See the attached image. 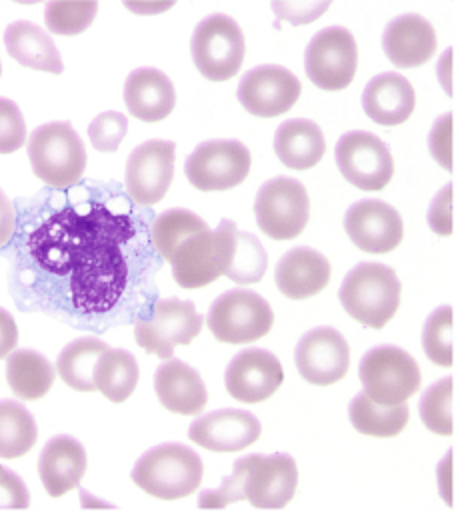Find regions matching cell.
Instances as JSON below:
<instances>
[{
	"label": "cell",
	"instance_id": "cell-1",
	"mask_svg": "<svg viewBox=\"0 0 456 512\" xmlns=\"http://www.w3.org/2000/svg\"><path fill=\"white\" fill-rule=\"evenodd\" d=\"M132 234L130 218L106 206L62 208L30 234L28 248L44 270L68 276L72 304L94 314L110 310L126 288L122 244Z\"/></svg>",
	"mask_w": 456,
	"mask_h": 512
},
{
	"label": "cell",
	"instance_id": "cell-2",
	"mask_svg": "<svg viewBox=\"0 0 456 512\" xmlns=\"http://www.w3.org/2000/svg\"><path fill=\"white\" fill-rule=\"evenodd\" d=\"M204 476L202 458L178 442L146 450L132 466V482L160 500H180L196 492Z\"/></svg>",
	"mask_w": 456,
	"mask_h": 512
},
{
	"label": "cell",
	"instance_id": "cell-3",
	"mask_svg": "<svg viewBox=\"0 0 456 512\" xmlns=\"http://www.w3.org/2000/svg\"><path fill=\"white\" fill-rule=\"evenodd\" d=\"M400 292L402 284L390 266L364 262L344 278L338 300L356 322L380 330L396 314Z\"/></svg>",
	"mask_w": 456,
	"mask_h": 512
},
{
	"label": "cell",
	"instance_id": "cell-4",
	"mask_svg": "<svg viewBox=\"0 0 456 512\" xmlns=\"http://www.w3.org/2000/svg\"><path fill=\"white\" fill-rule=\"evenodd\" d=\"M28 160L36 178L52 188L76 184L86 170V148L70 122H48L32 130Z\"/></svg>",
	"mask_w": 456,
	"mask_h": 512
},
{
	"label": "cell",
	"instance_id": "cell-5",
	"mask_svg": "<svg viewBox=\"0 0 456 512\" xmlns=\"http://www.w3.org/2000/svg\"><path fill=\"white\" fill-rule=\"evenodd\" d=\"M236 234V224L222 220L214 230L190 238L172 260L176 284L194 290L226 274L236 252Z\"/></svg>",
	"mask_w": 456,
	"mask_h": 512
},
{
	"label": "cell",
	"instance_id": "cell-6",
	"mask_svg": "<svg viewBox=\"0 0 456 512\" xmlns=\"http://www.w3.org/2000/svg\"><path fill=\"white\" fill-rule=\"evenodd\" d=\"M364 394L384 406L406 402L418 392L422 374L416 358L398 346H376L364 354L358 366Z\"/></svg>",
	"mask_w": 456,
	"mask_h": 512
},
{
	"label": "cell",
	"instance_id": "cell-7",
	"mask_svg": "<svg viewBox=\"0 0 456 512\" xmlns=\"http://www.w3.org/2000/svg\"><path fill=\"white\" fill-rule=\"evenodd\" d=\"M244 52L242 28L226 14H210L194 28L190 40L192 62L210 82H224L236 76L244 62Z\"/></svg>",
	"mask_w": 456,
	"mask_h": 512
},
{
	"label": "cell",
	"instance_id": "cell-8",
	"mask_svg": "<svg viewBox=\"0 0 456 512\" xmlns=\"http://www.w3.org/2000/svg\"><path fill=\"white\" fill-rule=\"evenodd\" d=\"M274 324L270 304L252 290H226L206 316L212 336L226 344H248L264 338Z\"/></svg>",
	"mask_w": 456,
	"mask_h": 512
},
{
	"label": "cell",
	"instance_id": "cell-9",
	"mask_svg": "<svg viewBox=\"0 0 456 512\" xmlns=\"http://www.w3.org/2000/svg\"><path fill=\"white\" fill-rule=\"evenodd\" d=\"M232 468L242 478V494L254 508H284L298 488L296 460L286 452L248 454Z\"/></svg>",
	"mask_w": 456,
	"mask_h": 512
},
{
	"label": "cell",
	"instance_id": "cell-10",
	"mask_svg": "<svg viewBox=\"0 0 456 512\" xmlns=\"http://www.w3.org/2000/svg\"><path fill=\"white\" fill-rule=\"evenodd\" d=\"M258 228L272 240H292L310 218V198L300 180L276 176L264 182L254 200Z\"/></svg>",
	"mask_w": 456,
	"mask_h": 512
},
{
	"label": "cell",
	"instance_id": "cell-11",
	"mask_svg": "<svg viewBox=\"0 0 456 512\" xmlns=\"http://www.w3.org/2000/svg\"><path fill=\"white\" fill-rule=\"evenodd\" d=\"M358 68V46L352 32L344 26L322 28L306 46L304 70L320 90L346 88Z\"/></svg>",
	"mask_w": 456,
	"mask_h": 512
},
{
	"label": "cell",
	"instance_id": "cell-12",
	"mask_svg": "<svg viewBox=\"0 0 456 512\" xmlns=\"http://www.w3.org/2000/svg\"><path fill=\"white\" fill-rule=\"evenodd\" d=\"M204 316L186 300H158L152 318L140 320L134 326V338L140 348L162 360H170L176 346L190 344L202 330Z\"/></svg>",
	"mask_w": 456,
	"mask_h": 512
},
{
	"label": "cell",
	"instance_id": "cell-13",
	"mask_svg": "<svg viewBox=\"0 0 456 512\" xmlns=\"http://www.w3.org/2000/svg\"><path fill=\"white\" fill-rule=\"evenodd\" d=\"M252 154L238 140H208L194 148L184 162L188 182L202 192L230 190L250 172Z\"/></svg>",
	"mask_w": 456,
	"mask_h": 512
},
{
	"label": "cell",
	"instance_id": "cell-14",
	"mask_svg": "<svg viewBox=\"0 0 456 512\" xmlns=\"http://www.w3.org/2000/svg\"><path fill=\"white\" fill-rule=\"evenodd\" d=\"M334 156L340 174L360 190H382L394 176V158L388 146L366 130L340 136Z\"/></svg>",
	"mask_w": 456,
	"mask_h": 512
},
{
	"label": "cell",
	"instance_id": "cell-15",
	"mask_svg": "<svg viewBox=\"0 0 456 512\" xmlns=\"http://www.w3.org/2000/svg\"><path fill=\"white\" fill-rule=\"evenodd\" d=\"M176 144L170 140H146L136 146L124 170L128 196L140 206H152L164 198L174 178Z\"/></svg>",
	"mask_w": 456,
	"mask_h": 512
},
{
	"label": "cell",
	"instance_id": "cell-16",
	"mask_svg": "<svg viewBox=\"0 0 456 512\" xmlns=\"http://www.w3.org/2000/svg\"><path fill=\"white\" fill-rule=\"evenodd\" d=\"M300 92V80L288 68L262 64L240 78L236 98L252 116L274 118L288 112L298 102Z\"/></svg>",
	"mask_w": 456,
	"mask_h": 512
},
{
	"label": "cell",
	"instance_id": "cell-17",
	"mask_svg": "<svg viewBox=\"0 0 456 512\" xmlns=\"http://www.w3.org/2000/svg\"><path fill=\"white\" fill-rule=\"evenodd\" d=\"M298 374L314 386H330L342 380L350 366L348 340L332 326L306 332L294 348Z\"/></svg>",
	"mask_w": 456,
	"mask_h": 512
},
{
	"label": "cell",
	"instance_id": "cell-18",
	"mask_svg": "<svg viewBox=\"0 0 456 512\" xmlns=\"http://www.w3.org/2000/svg\"><path fill=\"white\" fill-rule=\"evenodd\" d=\"M344 230L352 244L370 254L392 252L404 236L400 212L382 200H360L344 216Z\"/></svg>",
	"mask_w": 456,
	"mask_h": 512
},
{
	"label": "cell",
	"instance_id": "cell-19",
	"mask_svg": "<svg viewBox=\"0 0 456 512\" xmlns=\"http://www.w3.org/2000/svg\"><path fill=\"white\" fill-rule=\"evenodd\" d=\"M284 380L280 360L264 348H248L238 352L224 372L228 394L244 404H258L270 398Z\"/></svg>",
	"mask_w": 456,
	"mask_h": 512
},
{
	"label": "cell",
	"instance_id": "cell-20",
	"mask_svg": "<svg viewBox=\"0 0 456 512\" xmlns=\"http://www.w3.org/2000/svg\"><path fill=\"white\" fill-rule=\"evenodd\" d=\"M262 434L260 420L248 410L222 408L196 418L188 438L212 452H238L254 444Z\"/></svg>",
	"mask_w": 456,
	"mask_h": 512
},
{
	"label": "cell",
	"instance_id": "cell-21",
	"mask_svg": "<svg viewBox=\"0 0 456 512\" xmlns=\"http://www.w3.org/2000/svg\"><path fill=\"white\" fill-rule=\"evenodd\" d=\"M436 30L420 14H402L390 20L382 34V50L398 68L426 64L436 52Z\"/></svg>",
	"mask_w": 456,
	"mask_h": 512
},
{
	"label": "cell",
	"instance_id": "cell-22",
	"mask_svg": "<svg viewBox=\"0 0 456 512\" xmlns=\"http://www.w3.org/2000/svg\"><path fill=\"white\" fill-rule=\"evenodd\" d=\"M86 464L82 442L70 434H58L44 444L38 456V476L44 490L52 498H60L80 486Z\"/></svg>",
	"mask_w": 456,
	"mask_h": 512
},
{
	"label": "cell",
	"instance_id": "cell-23",
	"mask_svg": "<svg viewBox=\"0 0 456 512\" xmlns=\"http://www.w3.org/2000/svg\"><path fill=\"white\" fill-rule=\"evenodd\" d=\"M122 96L128 114L142 122H160L168 118L176 106L172 80L162 70L150 66L136 68L128 74Z\"/></svg>",
	"mask_w": 456,
	"mask_h": 512
},
{
	"label": "cell",
	"instance_id": "cell-24",
	"mask_svg": "<svg viewBox=\"0 0 456 512\" xmlns=\"http://www.w3.org/2000/svg\"><path fill=\"white\" fill-rule=\"evenodd\" d=\"M154 390L160 404L182 416H196L208 404V390L196 368L170 358L154 372Z\"/></svg>",
	"mask_w": 456,
	"mask_h": 512
},
{
	"label": "cell",
	"instance_id": "cell-25",
	"mask_svg": "<svg viewBox=\"0 0 456 512\" xmlns=\"http://www.w3.org/2000/svg\"><path fill=\"white\" fill-rule=\"evenodd\" d=\"M330 262L314 248L300 246L286 252L276 264L274 280L278 290L290 300H304L322 292L330 282Z\"/></svg>",
	"mask_w": 456,
	"mask_h": 512
},
{
	"label": "cell",
	"instance_id": "cell-26",
	"mask_svg": "<svg viewBox=\"0 0 456 512\" xmlns=\"http://www.w3.org/2000/svg\"><path fill=\"white\" fill-rule=\"evenodd\" d=\"M416 106V92L408 78L396 72L374 76L362 92L364 114L382 126L406 122Z\"/></svg>",
	"mask_w": 456,
	"mask_h": 512
},
{
	"label": "cell",
	"instance_id": "cell-27",
	"mask_svg": "<svg viewBox=\"0 0 456 512\" xmlns=\"http://www.w3.org/2000/svg\"><path fill=\"white\" fill-rule=\"evenodd\" d=\"M4 46L6 52L26 68L50 74H62L64 70L54 40L34 22L16 20L8 24L4 30Z\"/></svg>",
	"mask_w": 456,
	"mask_h": 512
},
{
	"label": "cell",
	"instance_id": "cell-28",
	"mask_svg": "<svg viewBox=\"0 0 456 512\" xmlns=\"http://www.w3.org/2000/svg\"><path fill=\"white\" fill-rule=\"evenodd\" d=\"M274 152L284 166L292 170H308L322 160L326 138L316 122L292 118L276 128Z\"/></svg>",
	"mask_w": 456,
	"mask_h": 512
},
{
	"label": "cell",
	"instance_id": "cell-29",
	"mask_svg": "<svg viewBox=\"0 0 456 512\" xmlns=\"http://www.w3.org/2000/svg\"><path fill=\"white\" fill-rule=\"evenodd\" d=\"M56 370L48 358L36 350H16L6 360V382L20 400H38L46 396L54 384Z\"/></svg>",
	"mask_w": 456,
	"mask_h": 512
},
{
	"label": "cell",
	"instance_id": "cell-30",
	"mask_svg": "<svg viewBox=\"0 0 456 512\" xmlns=\"http://www.w3.org/2000/svg\"><path fill=\"white\" fill-rule=\"evenodd\" d=\"M106 350L108 344L92 336L76 338L70 344H66L56 358V370L64 384L78 392H94L96 366Z\"/></svg>",
	"mask_w": 456,
	"mask_h": 512
},
{
	"label": "cell",
	"instance_id": "cell-31",
	"mask_svg": "<svg viewBox=\"0 0 456 512\" xmlns=\"http://www.w3.org/2000/svg\"><path fill=\"white\" fill-rule=\"evenodd\" d=\"M348 416L352 426L360 434L376 436V438H392L406 428L410 410L406 402L384 406V404L372 402L364 392H360L350 402Z\"/></svg>",
	"mask_w": 456,
	"mask_h": 512
},
{
	"label": "cell",
	"instance_id": "cell-32",
	"mask_svg": "<svg viewBox=\"0 0 456 512\" xmlns=\"http://www.w3.org/2000/svg\"><path fill=\"white\" fill-rule=\"evenodd\" d=\"M208 224L194 212L184 208H172L156 216L150 228L152 244L158 250V254L172 264L176 252L194 236L208 232Z\"/></svg>",
	"mask_w": 456,
	"mask_h": 512
},
{
	"label": "cell",
	"instance_id": "cell-33",
	"mask_svg": "<svg viewBox=\"0 0 456 512\" xmlns=\"http://www.w3.org/2000/svg\"><path fill=\"white\" fill-rule=\"evenodd\" d=\"M140 368L128 350L108 348L96 366V390H100L110 402H124L138 386Z\"/></svg>",
	"mask_w": 456,
	"mask_h": 512
},
{
	"label": "cell",
	"instance_id": "cell-34",
	"mask_svg": "<svg viewBox=\"0 0 456 512\" xmlns=\"http://www.w3.org/2000/svg\"><path fill=\"white\" fill-rule=\"evenodd\" d=\"M38 440V426L28 408L16 400H0V458H20Z\"/></svg>",
	"mask_w": 456,
	"mask_h": 512
},
{
	"label": "cell",
	"instance_id": "cell-35",
	"mask_svg": "<svg viewBox=\"0 0 456 512\" xmlns=\"http://www.w3.org/2000/svg\"><path fill=\"white\" fill-rule=\"evenodd\" d=\"M422 424L440 436L454 432V378H442L424 390L418 404Z\"/></svg>",
	"mask_w": 456,
	"mask_h": 512
},
{
	"label": "cell",
	"instance_id": "cell-36",
	"mask_svg": "<svg viewBox=\"0 0 456 512\" xmlns=\"http://www.w3.org/2000/svg\"><path fill=\"white\" fill-rule=\"evenodd\" d=\"M422 350L430 362L442 368L454 364V310L444 304L438 306L424 322Z\"/></svg>",
	"mask_w": 456,
	"mask_h": 512
},
{
	"label": "cell",
	"instance_id": "cell-37",
	"mask_svg": "<svg viewBox=\"0 0 456 512\" xmlns=\"http://www.w3.org/2000/svg\"><path fill=\"white\" fill-rule=\"evenodd\" d=\"M268 266V256L260 240L248 232L236 234V252L226 272L236 284H256L262 280Z\"/></svg>",
	"mask_w": 456,
	"mask_h": 512
},
{
	"label": "cell",
	"instance_id": "cell-38",
	"mask_svg": "<svg viewBox=\"0 0 456 512\" xmlns=\"http://www.w3.org/2000/svg\"><path fill=\"white\" fill-rule=\"evenodd\" d=\"M98 2H48L44 22L52 34L76 36L84 32L96 18Z\"/></svg>",
	"mask_w": 456,
	"mask_h": 512
},
{
	"label": "cell",
	"instance_id": "cell-39",
	"mask_svg": "<svg viewBox=\"0 0 456 512\" xmlns=\"http://www.w3.org/2000/svg\"><path fill=\"white\" fill-rule=\"evenodd\" d=\"M128 132V118L122 112L106 110L88 124L90 144L98 152H114Z\"/></svg>",
	"mask_w": 456,
	"mask_h": 512
},
{
	"label": "cell",
	"instance_id": "cell-40",
	"mask_svg": "<svg viewBox=\"0 0 456 512\" xmlns=\"http://www.w3.org/2000/svg\"><path fill=\"white\" fill-rule=\"evenodd\" d=\"M26 142V122L16 102L0 96V154H12Z\"/></svg>",
	"mask_w": 456,
	"mask_h": 512
},
{
	"label": "cell",
	"instance_id": "cell-41",
	"mask_svg": "<svg viewBox=\"0 0 456 512\" xmlns=\"http://www.w3.org/2000/svg\"><path fill=\"white\" fill-rule=\"evenodd\" d=\"M452 130H454V116L448 112L440 116L428 136V148L432 158L446 168L448 172L454 170V156H452Z\"/></svg>",
	"mask_w": 456,
	"mask_h": 512
},
{
	"label": "cell",
	"instance_id": "cell-42",
	"mask_svg": "<svg viewBox=\"0 0 456 512\" xmlns=\"http://www.w3.org/2000/svg\"><path fill=\"white\" fill-rule=\"evenodd\" d=\"M452 192L454 186L448 184L446 188H442L436 198L430 204L428 210V226L440 234V236H448L454 230V212H452Z\"/></svg>",
	"mask_w": 456,
	"mask_h": 512
},
{
	"label": "cell",
	"instance_id": "cell-43",
	"mask_svg": "<svg viewBox=\"0 0 456 512\" xmlns=\"http://www.w3.org/2000/svg\"><path fill=\"white\" fill-rule=\"evenodd\" d=\"M30 492L24 480L0 464V508H28Z\"/></svg>",
	"mask_w": 456,
	"mask_h": 512
},
{
	"label": "cell",
	"instance_id": "cell-44",
	"mask_svg": "<svg viewBox=\"0 0 456 512\" xmlns=\"http://www.w3.org/2000/svg\"><path fill=\"white\" fill-rule=\"evenodd\" d=\"M326 8H328V2H322V4H312V2H304V4H298V2H274V4H272V10H274L282 20H288V22H292V24H306V22H312V20L318 18Z\"/></svg>",
	"mask_w": 456,
	"mask_h": 512
},
{
	"label": "cell",
	"instance_id": "cell-45",
	"mask_svg": "<svg viewBox=\"0 0 456 512\" xmlns=\"http://www.w3.org/2000/svg\"><path fill=\"white\" fill-rule=\"evenodd\" d=\"M18 344V326L12 314L0 308V360L8 358Z\"/></svg>",
	"mask_w": 456,
	"mask_h": 512
},
{
	"label": "cell",
	"instance_id": "cell-46",
	"mask_svg": "<svg viewBox=\"0 0 456 512\" xmlns=\"http://www.w3.org/2000/svg\"><path fill=\"white\" fill-rule=\"evenodd\" d=\"M14 206L10 198L0 190V246H4L14 234Z\"/></svg>",
	"mask_w": 456,
	"mask_h": 512
},
{
	"label": "cell",
	"instance_id": "cell-47",
	"mask_svg": "<svg viewBox=\"0 0 456 512\" xmlns=\"http://www.w3.org/2000/svg\"><path fill=\"white\" fill-rule=\"evenodd\" d=\"M174 2H148V4H136V2H126V8L134 10V12H140V14H148V12H162L166 8H170Z\"/></svg>",
	"mask_w": 456,
	"mask_h": 512
},
{
	"label": "cell",
	"instance_id": "cell-48",
	"mask_svg": "<svg viewBox=\"0 0 456 512\" xmlns=\"http://www.w3.org/2000/svg\"><path fill=\"white\" fill-rule=\"evenodd\" d=\"M0 74H2V64H0Z\"/></svg>",
	"mask_w": 456,
	"mask_h": 512
}]
</instances>
